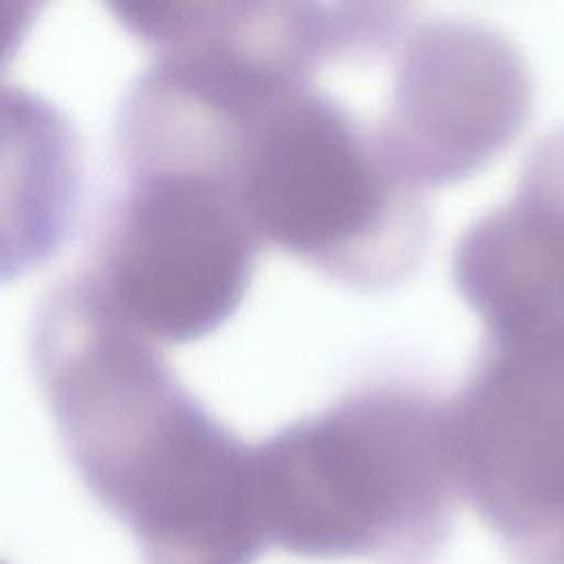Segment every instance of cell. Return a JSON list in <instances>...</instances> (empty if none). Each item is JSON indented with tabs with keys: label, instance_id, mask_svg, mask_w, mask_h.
Instances as JSON below:
<instances>
[{
	"label": "cell",
	"instance_id": "obj_1",
	"mask_svg": "<svg viewBox=\"0 0 564 564\" xmlns=\"http://www.w3.org/2000/svg\"><path fill=\"white\" fill-rule=\"evenodd\" d=\"M26 355L59 445L143 564H253L269 546L253 445L220 425L88 271L33 311Z\"/></svg>",
	"mask_w": 564,
	"mask_h": 564
},
{
	"label": "cell",
	"instance_id": "obj_2",
	"mask_svg": "<svg viewBox=\"0 0 564 564\" xmlns=\"http://www.w3.org/2000/svg\"><path fill=\"white\" fill-rule=\"evenodd\" d=\"M328 68L251 62L229 84L216 174L260 242L357 291L408 280L430 214L386 167L375 121L319 86Z\"/></svg>",
	"mask_w": 564,
	"mask_h": 564
},
{
	"label": "cell",
	"instance_id": "obj_3",
	"mask_svg": "<svg viewBox=\"0 0 564 564\" xmlns=\"http://www.w3.org/2000/svg\"><path fill=\"white\" fill-rule=\"evenodd\" d=\"M253 454L267 542L291 555L425 564L452 535L449 408L421 388H359Z\"/></svg>",
	"mask_w": 564,
	"mask_h": 564
},
{
	"label": "cell",
	"instance_id": "obj_4",
	"mask_svg": "<svg viewBox=\"0 0 564 564\" xmlns=\"http://www.w3.org/2000/svg\"><path fill=\"white\" fill-rule=\"evenodd\" d=\"M88 275L152 341L216 330L240 304L260 240L231 192L189 170L119 172Z\"/></svg>",
	"mask_w": 564,
	"mask_h": 564
},
{
	"label": "cell",
	"instance_id": "obj_5",
	"mask_svg": "<svg viewBox=\"0 0 564 564\" xmlns=\"http://www.w3.org/2000/svg\"><path fill=\"white\" fill-rule=\"evenodd\" d=\"M447 408L463 498L518 564H564V326L485 337Z\"/></svg>",
	"mask_w": 564,
	"mask_h": 564
},
{
	"label": "cell",
	"instance_id": "obj_6",
	"mask_svg": "<svg viewBox=\"0 0 564 564\" xmlns=\"http://www.w3.org/2000/svg\"><path fill=\"white\" fill-rule=\"evenodd\" d=\"M386 68L375 139L390 174L412 194L478 172L527 119L522 57L482 24L410 18Z\"/></svg>",
	"mask_w": 564,
	"mask_h": 564
},
{
	"label": "cell",
	"instance_id": "obj_7",
	"mask_svg": "<svg viewBox=\"0 0 564 564\" xmlns=\"http://www.w3.org/2000/svg\"><path fill=\"white\" fill-rule=\"evenodd\" d=\"M452 275L485 333L564 319V128L535 145L509 203L460 236Z\"/></svg>",
	"mask_w": 564,
	"mask_h": 564
}]
</instances>
